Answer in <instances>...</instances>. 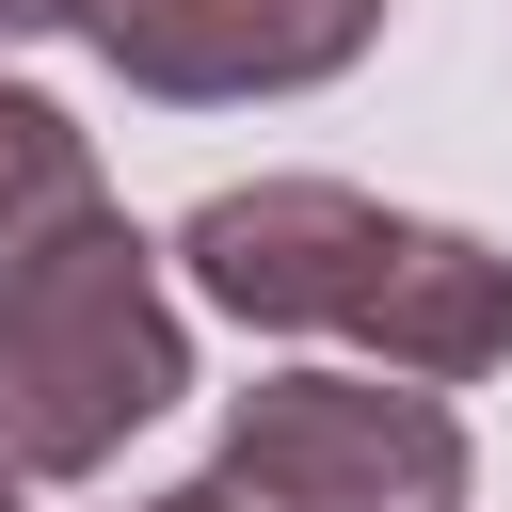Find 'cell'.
<instances>
[{
    "label": "cell",
    "instance_id": "277c9868",
    "mask_svg": "<svg viewBox=\"0 0 512 512\" xmlns=\"http://www.w3.org/2000/svg\"><path fill=\"white\" fill-rule=\"evenodd\" d=\"M368 32H384V0H80V48L160 112L304 96V80L368 64Z\"/></svg>",
    "mask_w": 512,
    "mask_h": 512
},
{
    "label": "cell",
    "instance_id": "8992f818",
    "mask_svg": "<svg viewBox=\"0 0 512 512\" xmlns=\"http://www.w3.org/2000/svg\"><path fill=\"white\" fill-rule=\"evenodd\" d=\"M16 32H80V0H0V48Z\"/></svg>",
    "mask_w": 512,
    "mask_h": 512
},
{
    "label": "cell",
    "instance_id": "ba28073f",
    "mask_svg": "<svg viewBox=\"0 0 512 512\" xmlns=\"http://www.w3.org/2000/svg\"><path fill=\"white\" fill-rule=\"evenodd\" d=\"M0 512H32V496H16V480H0Z\"/></svg>",
    "mask_w": 512,
    "mask_h": 512
},
{
    "label": "cell",
    "instance_id": "7a4b0ae2",
    "mask_svg": "<svg viewBox=\"0 0 512 512\" xmlns=\"http://www.w3.org/2000/svg\"><path fill=\"white\" fill-rule=\"evenodd\" d=\"M192 384V336L160 304V240L96 208L0 288V480H96L160 400Z\"/></svg>",
    "mask_w": 512,
    "mask_h": 512
},
{
    "label": "cell",
    "instance_id": "52a82bcc",
    "mask_svg": "<svg viewBox=\"0 0 512 512\" xmlns=\"http://www.w3.org/2000/svg\"><path fill=\"white\" fill-rule=\"evenodd\" d=\"M144 512H240V496H224V480H176V496H144Z\"/></svg>",
    "mask_w": 512,
    "mask_h": 512
},
{
    "label": "cell",
    "instance_id": "5b68a950",
    "mask_svg": "<svg viewBox=\"0 0 512 512\" xmlns=\"http://www.w3.org/2000/svg\"><path fill=\"white\" fill-rule=\"evenodd\" d=\"M112 192H96V144H80V112H48L32 80H0V288L48 256V240H80Z\"/></svg>",
    "mask_w": 512,
    "mask_h": 512
},
{
    "label": "cell",
    "instance_id": "3957f363",
    "mask_svg": "<svg viewBox=\"0 0 512 512\" xmlns=\"http://www.w3.org/2000/svg\"><path fill=\"white\" fill-rule=\"evenodd\" d=\"M208 480L240 512H464L480 448L432 384H384V368H272L224 400V448Z\"/></svg>",
    "mask_w": 512,
    "mask_h": 512
},
{
    "label": "cell",
    "instance_id": "6da1fadb",
    "mask_svg": "<svg viewBox=\"0 0 512 512\" xmlns=\"http://www.w3.org/2000/svg\"><path fill=\"white\" fill-rule=\"evenodd\" d=\"M176 272L224 304V320H272V336H352L384 352L400 384H480L512 368V256L464 240V224H416L384 192H336V176H256V192H208L176 224Z\"/></svg>",
    "mask_w": 512,
    "mask_h": 512
}]
</instances>
